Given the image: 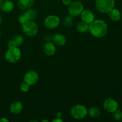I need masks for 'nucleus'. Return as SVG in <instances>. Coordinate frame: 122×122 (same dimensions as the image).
<instances>
[{"label":"nucleus","mask_w":122,"mask_h":122,"mask_svg":"<svg viewBox=\"0 0 122 122\" xmlns=\"http://www.w3.org/2000/svg\"><path fill=\"white\" fill-rule=\"evenodd\" d=\"M108 31V26L102 20H94L89 24V32L95 38H101L104 36Z\"/></svg>","instance_id":"1"},{"label":"nucleus","mask_w":122,"mask_h":122,"mask_svg":"<svg viewBox=\"0 0 122 122\" xmlns=\"http://www.w3.org/2000/svg\"><path fill=\"white\" fill-rule=\"evenodd\" d=\"M115 5V0H96L95 7L101 13H108Z\"/></svg>","instance_id":"2"},{"label":"nucleus","mask_w":122,"mask_h":122,"mask_svg":"<svg viewBox=\"0 0 122 122\" xmlns=\"http://www.w3.org/2000/svg\"><path fill=\"white\" fill-rule=\"evenodd\" d=\"M71 116L76 119H82L86 117L88 114V110L85 106L81 104L74 106L70 110Z\"/></svg>","instance_id":"3"},{"label":"nucleus","mask_w":122,"mask_h":122,"mask_svg":"<svg viewBox=\"0 0 122 122\" xmlns=\"http://www.w3.org/2000/svg\"><path fill=\"white\" fill-rule=\"evenodd\" d=\"M21 51L18 47L10 48L6 52L5 57L10 63H15L21 58Z\"/></svg>","instance_id":"4"},{"label":"nucleus","mask_w":122,"mask_h":122,"mask_svg":"<svg viewBox=\"0 0 122 122\" xmlns=\"http://www.w3.org/2000/svg\"><path fill=\"white\" fill-rule=\"evenodd\" d=\"M22 29L26 35L33 36L38 33V27L34 21H27L22 25Z\"/></svg>","instance_id":"5"},{"label":"nucleus","mask_w":122,"mask_h":122,"mask_svg":"<svg viewBox=\"0 0 122 122\" xmlns=\"http://www.w3.org/2000/svg\"><path fill=\"white\" fill-rule=\"evenodd\" d=\"M83 10V5L81 1L71 2L69 5L68 12L71 16H78Z\"/></svg>","instance_id":"6"},{"label":"nucleus","mask_w":122,"mask_h":122,"mask_svg":"<svg viewBox=\"0 0 122 122\" xmlns=\"http://www.w3.org/2000/svg\"><path fill=\"white\" fill-rule=\"evenodd\" d=\"M23 79L24 82L27 83L29 86H32L37 83L39 79V76L35 71L30 70L25 74Z\"/></svg>","instance_id":"7"},{"label":"nucleus","mask_w":122,"mask_h":122,"mask_svg":"<svg viewBox=\"0 0 122 122\" xmlns=\"http://www.w3.org/2000/svg\"><path fill=\"white\" fill-rule=\"evenodd\" d=\"M60 22V20L58 16L55 15H50L45 19L44 24L47 28L52 29L58 27Z\"/></svg>","instance_id":"8"},{"label":"nucleus","mask_w":122,"mask_h":122,"mask_svg":"<svg viewBox=\"0 0 122 122\" xmlns=\"http://www.w3.org/2000/svg\"><path fill=\"white\" fill-rule=\"evenodd\" d=\"M103 107L107 112H109V113H113L118 109L119 105H118L117 102L115 100L109 98H107L106 100H105L103 103Z\"/></svg>","instance_id":"9"},{"label":"nucleus","mask_w":122,"mask_h":122,"mask_svg":"<svg viewBox=\"0 0 122 122\" xmlns=\"http://www.w3.org/2000/svg\"><path fill=\"white\" fill-rule=\"evenodd\" d=\"M81 19L82 21L87 23L88 24H90L95 19V15L93 12L89 10H85L82 11L81 14Z\"/></svg>","instance_id":"10"},{"label":"nucleus","mask_w":122,"mask_h":122,"mask_svg":"<svg viewBox=\"0 0 122 122\" xmlns=\"http://www.w3.org/2000/svg\"><path fill=\"white\" fill-rule=\"evenodd\" d=\"M44 52L46 54L47 56H53L56 51V48L55 46V45L52 42L45 43L44 46Z\"/></svg>","instance_id":"11"},{"label":"nucleus","mask_w":122,"mask_h":122,"mask_svg":"<svg viewBox=\"0 0 122 122\" xmlns=\"http://www.w3.org/2000/svg\"><path fill=\"white\" fill-rule=\"evenodd\" d=\"M34 2L35 0H18L17 6L20 9H28L33 5Z\"/></svg>","instance_id":"12"},{"label":"nucleus","mask_w":122,"mask_h":122,"mask_svg":"<svg viewBox=\"0 0 122 122\" xmlns=\"http://www.w3.org/2000/svg\"><path fill=\"white\" fill-rule=\"evenodd\" d=\"M54 42L58 46H63L66 44V39L65 36L61 33H56L52 38Z\"/></svg>","instance_id":"13"},{"label":"nucleus","mask_w":122,"mask_h":122,"mask_svg":"<svg viewBox=\"0 0 122 122\" xmlns=\"http://www.w3.org/2000/svg\"><path fill=\"white\" fill-rule=\"evenodd\" d=\"M14 8V3L11 0H5L2 2L1 9L5 13H10Z\"/></svg>","instance_id":"14"},{"label":"nucleus","mask_w":122,"mask_h":122,"mask_svg":"<svg viewBox=\"0 0 122 122\" xmlns=\"http://www.w3.org/2000/svg\"><path fill=\"white\" fill-rule=\"evenodd\" d=\"M23 109V105L19 101H15L13 102L10 107V110L13 114H19Z\"/></svg>","instance_id":"15"},{"label":"nucleus","mask_w":122,"mask_h":122,"mask_svg":"<svg viewBox=\"0 0 122 122\" xmlns=\"http://www.w3.org/2000/svg\"><path fill=\"white\" fill-rule=\"evenodd\" d=\"M108 16L110 19L114 21H119L121 19V13L120 11L117 9L113 8L112 10L108 12Z\"/></svg>","instance_id":"16"},{"label":"nucleus","mask_w":122,"mask_h":122,"mask_svg":"<svg viewBox=\"0 0 122 122\" xmlns=\"http://www.w3.org/2000/svg\"><path fill=\"white\" fill-rule=\"evenodd\" d=\"M76 29L79 32L85 33L89 30V24L83 21H79L76 24Z\"/></svg>","instance_id":"17"},{"label":"nucleus","mask_w":122,"mask_h":122,"mask_svg":"<svg viewBox=\"0 0 122 122\" xmlns=\"http://www.w3.org/2000/svg\"><path fill=\"white\" fill-rule=\"evenodd\" d=\"M25 15L28 21H33L38 17V12L36 10L33 8H28V10L25 13Z\"/></svg>","instance_id":"18"},{"label":"nucleus","mask_w":122,"mask_h":122,"mask_svg":"<svg viewBox=\"0 0 122 122\" xmlns=\"http://www.w3.org/2000/svg\"><path fill=\"white\" fill-rule=\"evenodd\" d=\"M88 113L89 115L92 118L97 117H98L101 114L100 110L96 107H92L89 108Z\"/></svg>","instance_id":"19"},{"label":"nucleus","mask_w":122,"mask_h":122,"mask_svg":"<svg viewBox=\"0 0 122 122\" xmlns=\"http://www.w3.org/2000/svg\"><path fill=\"white\" fill-rule=\"evenodd\" d=\"M12 40H13V41L15 44V46L17 47H19V46H21L23 44V43L24 38L22 36L20 35H16L14 36Z\"/></svg>","instance_id":"20"},{"label":"nucleus","mask_w":122,"mask_h":122,"mask_svg":"<svg viewBox=\"0 0 122 122\" xmlns=\"http://www.w3.org/2000/svg\"><path fill=\"white\" fill-rule=\"evenodd\" d=\"M73 18L71 16H67L64 19L63 21V24L65 27H70V26H71L73 23Z\"/></svg>","instance_id":"21"},{"label":"nucleus","mask_w":122,"mask_h":122,"mask_svg":"<svg viewBox=\"0 0 122 122\" xmlns=\"http://www.w3.org/2000/svg\"><path fill=\"white\" fill-rule=\"evenodd\" d=\"M113 117L114 119L116 121H119L122 119V112L119 110H116L115 112H113Z\"/></svg>","instance_id":"22"},{"label":"nucleus","mask_w":122,"mask_h":122,"mask_svg":"<svg viewBox=\"0 0 122 122\" xmlns=\"http://www.w3.org/2000/svg\"><path fill=\"white\" fill-rule=\"evenodd\" d=\"M29 87L30 86L27 83L24 82L20 86V90L22 92H27L29 91Z\"/></svg>","instance_id":"23"},{"label":"nucleus","mask_w":122,"mask_h":122,"mask_svg":"<svg viewBox=\"0 0 122 122\" xmlns=\"http://www.w3.org/2000/svg\"><path fill=\"white\" fill-rule=\"evenodd\" d=\"M27 21H28L27 19V18H26V17L25 16V13L24 14H21V15L19 16V21L20 22V24H21V25H23V23H25V22H26Z\"/></svg>","instance_id":"24"},{"label":"nucleus","mask_w":122,"mask_h":122,"mask_svg":"<svg viewBox=\"0 0 122 122\" xmlns=\"http://www.w3.org/2000/svg\"><path fill=\"white\" fill-rule=\"evenodd\" d=\"M8 47L9 48H10L17 47V46H15V44H14V42L13 41V40H11V41H10L9 42H8Z\"/></svg>","instance_id":"25"},{"label":"nucleus","mask_w":122,"mask_h":122,"mask_svg":"<svg viewBox=\"0 0 122 122\" xmlns=\"http://www.w3.org/2000/svg\"><path fill=\"white\" fill-rule=\"evenodd\" d=\"M63 1V4L65 5H68L70 4V3L71 2V0H62Z\"/></svg>","instance_id":"26"},{"label":"nucleus","mask_w":122,"mask_h":122,"mask_svg":"<svg viewBox=\"0 0 122 122\" xmlns=\"http://www.w3.org/2000/svg\"><path fill=\"white\" fill-rule=\"evenodd\" d=\"M52 122H63V120L61 119V118H57V119L53 120H52Z\"/></svg>","instance_id":"27"},{"label":"nucleus","mask_w":122,"mask_h":122,"mask_svg":"<svg viewBox=\"0 0 122 122\" xmlns=\"http://www.w3.org/2000/svg\"><path fill=\"white\" fill-rule=\"evenodd\" d=\"M61 116L62 114L61 112H58V113L56 114V117H57V118H61Z\"/></svg>","instance_id":"28"},{"label":"nucleus","mask_w":122,"mask_h":122,"mask_svg":"<svg viewBox=\"0 0 122 122\" xmlns=\"http://www.w3.org/2000/svg\"><path fill=\"white\" fill-rule=\"evenodd\" d=\"M9 122V120H8V119H7L6 118H2V119H0V122Z\"/></svg>","instance_id":"29"},{"label":"nucleus","mask_w":122,"mask_h":122,"mask_svg":"<svg viewBox=\"0 0 122 122\" xmlns=\"http://www.w3.org/2000/svg\"><path fill=\"white\" fill-rule=\"evenodd\" d=\"M2 0H0V9L1 8V4H2Z\"/></svg>","instance_id":"30"},{"label":"nucleus","mask_w":122,"mask_h":122,"mask_svg":"<svg viewBox=\"0 0 122 122\" xmlns=\"http://www.w3.org/2000/svg\"><path fill=\"white\" fill-rule=\"evenodd\" d=\"M1 23H2V18H1V17L0 16V25L1 24Z\"/></svg>","instance_id":"31"},{"label":"nucleus","mask_w":122,"mask_h":122,"mask_svg":"<svg viewBox=\"0 0 122 122\" xmlns=\"http://www.w3.org/2000/svg\"><path fill=\"white\" fill-rule=\"evenodd\" d=\"M42 122H48V120H42Z\"/></svg>","instance_id":"32"},{"label":"nucleus","mask_w":122,"mask_h":122,"mask_svg":"<svg viewBox=\"0 0 122 122\" xmlns=\"http://www.w3.org/2000/svg\"><path fill=\"white\" fill-rule=\"evenodd\" d=\"M1 31H0V36H1Z\"/></svg>","instance_id":"33"}]
</instances>
